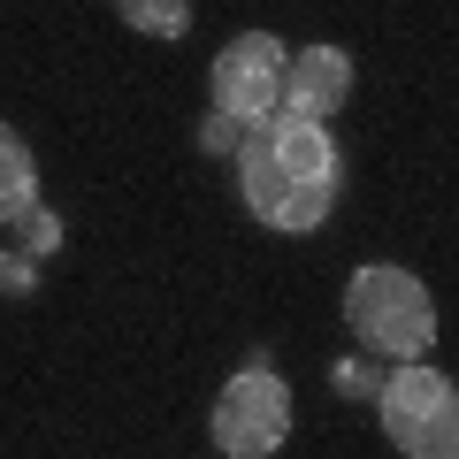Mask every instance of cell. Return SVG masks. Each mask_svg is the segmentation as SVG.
Listing matches in <instances>:
<instances>
[{"label": "cell", "mask_w": 459, "mask_h": 459, "mask_svg": "<svg viewBox=\"0 0 459 459\" xmlns=\"http://www.w3.org/2000/svg\"><path fill=\"white\" fill-rule=\"evenodd\" d=\"M337 138L329 123H299V115H268L261 131H246L238 146V199L261 230L283 238H314L337 207Z\"/></svg>", "instance_id": "6da1fadb"}, {"label": "cell", "mask_w": 459, "mask_h": 459, "mask_svg": "<svg viewBox=\"0 0 459 459\" xmlns=\"http://www.w3.org/2000/svg\"><path fill=\"white\" fill-rule=\"evenodd\" d=\"M344 322H352V337L383 368H406V360H429L437 352V299L398 261H368V268L344 276Z\"/></svg>", "instance_id": "7a4b0ae2"}, {"label": "cell", "mask_w": 459, "mask_h": 459, "mask_svg": "<svg viewBox=\"0 0 459 459\" xmlns=\"http://www.w3.org/2000/svg\"><path fill=\"white\" fill-rule=\"evenodd\" d=\"M376 421L391 437V452L406 459H459V383L429 360H406L383 376Z\"/></svg>", "instance_id": "3957f363"}, {"label": "cell", "mask_w": 459, "mask_h": 459, "mask_svg": "<svg viewBox=\"0 0 459 459\" xmlns=\"http://www.w3.org/2000/svg\"><path fill=\"white\" fill-rule=\"evenodd\" d=\"M207 429H214V444H222V459H276L283 444H291V391H283V376L268 360L238 368V376L214 391Z\"/></svg>", "instance_id": "277c9868"}, {"label": "cell", "mask_w": 459, "mask_h": 459, "mask_svg": "<svg viewBox=\"0 0 459 459\" xmlns=\"http://www.w3.org/2000/svg\"><path fill=\"white\" fill-rule=\"evenodd\" d=\"M283 69H291V47L276 31H238L207 69V92L222 115H238L246 131H261L268 115H283Z\"/></svg>", "instance_id": "5b68a950"}, {"label": "cell", "mask_w": 459, "mask_h": 459, "mask_svg": "<svg viewBox=\"0 0 459 459\" xmlns=\"http://www.w3.org/2000/svg\"><path fill=\"white\" fill-rule=\"evenodd\" d=\"M337 108H352V54L329 47V39H314V47H299L291 69H283V115L329 123Z\"/></svg>", "instance_id": "8992f818"}, {"label": "cell", "mask_w": 459, "mask_h": 459, "mask_svg": "<svg viewBox=\"0 0 459 459\" xmlns=\"http://www.w3.org/2000/svg\"><path fill=\"white\" fill-rule=\"evenodd\" d=\"M31 207H39V161H31L16 123H0V230L16 222V214H31Z\"/></svg>", "instance_id": "52a82bcc"}, {"label": "cell", "mask_w": 459, "mask_h": 459, "mask_svg": "<svg viewBox=\"0 0 459 459\" xmlns=\"http://www.w3.org/2000/svg\"><path fill=\"white\" fill-rule=\"evenodd\" d=\"M115 16L138 39H184L192 31V0H115Z\"/></svg>", "instance_id": "ba28073f"}, {"label": "cell", "mask_w": 459, "mask_h": 459, "mask_svg": "<svg viewBox=\"0 0 459 459\" xmlns=\"http://www.w3.org/2000/svg\"><path fill=\"white\" fill-rule=\"evenodd\" d=\"M8 230H16V253H31V261H47V253L62 246V214H54V207H31V214H16Z\"/></svg>", "instance_id": "9c48e42d"}, {"label": "cell", "mask_w": 459, "mask_h": 459, "mask_svg": "<svg viewBox=\"0 0 459 459\" xmlns=\"http://www.w3.org/2000/svg\"><path fill=\"white\" fill-rule=\"evenodd\" d=\"M383 376H391L383 360H337V368H329V383H337L344 398H376V391H383Z\"/></svg>", "instance_id": "30bf717a"}, {"label": "cell", "mask_w": 459, "mask_h": 459, "mask_svg": "<svg viewBox=\"0 0 459 459\" xmlns=\"http://www.w3.org/2000/svg\"><path fill=\"white\" fill-rule=\"evenodd\" d=\"M199 146H207V153H230V161H238V146H246V123H238V115H222V108H214L207 123H199Z\"/></svg>", "instance_id": "8fae6325"}, {"label": "cell", "mask_w": 459, "mask_h": 459, "mask_svg": "<svg viewBox=\"0 0 459 459\" xmlns=\"http://www.w3.org/2000/svg\"><path fill=\"white\" fill-rule=\"evenodd\" d=\"M31 283H39V261H31V253H8V246H0V291L23 299Z\"/></svg>", "instance_id": "7c38bea8"}]
</instances>
